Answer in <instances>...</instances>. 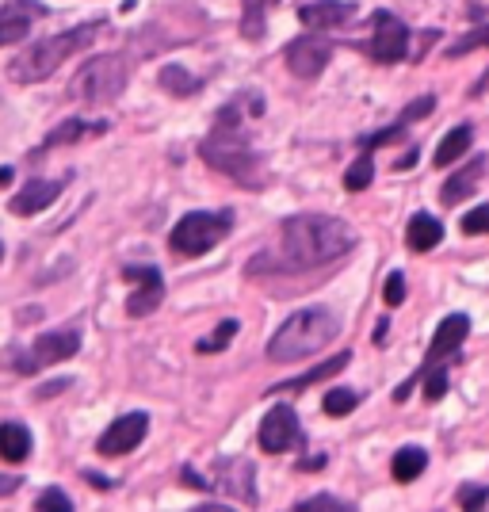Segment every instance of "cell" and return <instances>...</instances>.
I'll list each match as a JSON object with an SVG mask.
<instances>
[{"instance_id": "cell-1", "label": "cell", "mask_w": 489, "mask_h": 512, "mask_svg": "<svg viewBox=\"0 0 489 512\" xmlns=\"http://www.w3.org/2000/svg\"><path fill=\"white\" fill-rule=\"evenodd\" d=\"M356 249V230L333 218V214H291L279 226V245L268 256L249 264V272L260 264H272L276 272H314L333 260H341Z\"/></svg>"}, {"instance_id": "cell-2", "label": "cell", "mask_w": 489, "mask_h": 512, "mask_svg": "<svg viewBox=\"0 0 489 512\" xmlns=\"http://www.w3.org/2000/svg\"><path fill=\"white\" fill-rule=\"evenodd\" d=\"M241 100L237 104H226L218 115H214V130L203 138V161L211 165V169L226 172L230 180H237L241 188H264V180H268V172H264V157L245 142V134H241Z\"/></svg>"}, {"instance_id": "cell-3", "label": "cell", "mask_w": 489, "mask_h": 512, "mask_svg": "<svg viewBox=\"0 0 489 512\" xmlns=\"http://www.w3.org/2000/svg\"><path fill=\"white\" fill-rule=\"evenodd\" d=\"M341 333V318L325 306H310V310H298L276 329V337L268 341V360L272 363H295L306 356H318L325 344L337 341Z\"/></svg>"}, {"instance_id": "cell-4", "label": "cell", "mask_w": 489, "mask_h": 512, "mask_svg": "<svg viewBox=\"0 0 489 512\" xmlns=\"http://www.w3.org/2000/svg\"><path fill=\"white\" fill-rule=\"evenodd\" d=\"M100 27L104 23H81V27H73V31H62V35H46L39 39L35 46H27L16 62L8 65V77L16 81V85H39L46 77H54L58 73V65L69 62L77 50H85L96 35H100Z\"/></svg>"}, {"instance_id": "cell-5", "label": "cell", "mask_w": 489, "mask_h": 512, "mask_svg": "<svg viewBox=\"0 0 489 512\" xmlns=\"http://www.w3.org/2000/svg\"><path fill=\"white\" fill-rule=\"evenodd\" d=\"M127 88V62L119 58V54H100V58H88L81 69H77V77H73V85H69V96L73 100H81V104H111V100H119V92Z\"/></svg>"}, {"instance_id": "cell-6", "label": "cell", "mask_w": 489, "mask_h": 512, "mask_svg": "<svg viewBox=\"0 0 489 512\" xmlns=\"http://www.w3.org/2000/svg\"><path fill=\"white\" fill-rule=\"evenodd\" d=\"M230 230H234L230 211H192L172 226L169 245L176 256H203L211 253L222 237H230Z\"/></svg>"}, {"instance_id": "cell-7", "label": "cell", "mask_w": 489, "mask_h": 512, "mask_svg": "<svg viewBox=\"0 0 489 512\" xmlns=\"http://www.w3.org/2000/svg\"><path fill=\"white\" fill-rule=\"evenodd\" d=\"M77 348H81V333L77 329H58V333H43L31 352H12V371H20V375H35L39 367H50V363H62L69 356H77Z\"/></svg>"}, {"instance_id": "cell-8", "label": "cell", "mask_w": 489, "mask_h": 512, "mask_svg": "<svg viewBox=\"0 0 489 512\" xmlns=\"http://www.w3.org/2000/svg\"><path fill=\"white\" fill-rule=\"evenodd\" d=\"M287 69L295 73L298 81H314L325 73V65L333 58V43L321 35V31H306V35H298L295 43L287 46Z\"/></svg>"}, {"instance_id": "cell-9", "label": "cell", "mask_w": 489, "mask_h": 512, "mask_svg": "<svg viewBox=\"0 0 489 512\" xmlns=\"http://www.w3.org/2000/svg\"><path fill=\"white\" fill-rule=\"evenodd\" d=\"M409 54V27L390 12H375V31L367 43V58L379 65H394Z\"/></svg>"}, {"instance_id": "cell-10", "label": "cell", "mask_w": 489, "mask_h": 512, "mask_svg": "<svg viewBox=\"0 0 489 512\" xmlns=\"http://www.w3.org/2000/svg\"><path fill=\"white\" fill-rule=\"evenodd\" d=\"M123 279L134 283V295L127 299V314L130 318H149L161 306V299H165V279H161V272L153 264H130V268H123Z\"/></svg>"}, {"instance_id": "cell-11", "label": "cell", "mask_w": 489, "mask_h": 512, "mask_svg": "<svg viewBox=\"0 0 489 512\" xmlns=\"http://www.w3.org/2000/svg\"><path fill=\"white\" fill-rule=\"evenodd\" d=\"M260 448L268 455H283L291 448H302V425H298L295 409L276 406L264 421H260Z\"/></svg>"}, {"instance_id": "cell-12", "label": "cell", "mask_w": 489, "mask_h": 512, "mask_svg": "<svg viewBox=\"0 0 489 512\" xmlns=\"http://www.w3.org/2000/svg\"><path fill=\"white\" fill-rule=\"evenodd\" d=\"M146 432H149L146 413H127V417H119V421L96 440V451L107 455V459H111V455H127V451H134L146 440Z\"/></svg>"}, {"instance_id": "cell-13", "label": "cell", "mask_w": 489, "mask_h": 512, "mask_svg": "<svg viewBox=\"0 0 489 512\" xmlns=\"http://www.w3.org/2000/svg\"><path fill=\"white\" fill-rule=\"evenodd\" d=\"M214 486L226 490L230 497H237V501H245V505L260 501L256 497V470L245 459H218L214 463Z\"/></svg>"}, {"instance_id": "cell-14", "label": "cell", "mask_w": 489, "mask_h": 512, "mask_svg": "<svg viewBox=\"0 0 489 512\" xmlns=\"http://www.w3.org/2000/svg\"><path fill=\"white\" fill-rule=\"evenodd\" d=\"M35 20H46V4H39V0H8L0 8V46L27 39Z\"/></svg>"}, {"instance_id": "cell-15", "label": "cell", "mask_w": 489, "mask_h": 512, "mask_svg": "<svg viewBox=\"0 0 489 512\" xmlns=\"http://www.w3.org/2000/svg\"><path fill=\"white\" fill-rule=\"evenodd\" d=\"M467 333H470V318H467V314H447V318L436 325V337H432V344H428L425 367L451 360V356L463 348Z\"/></svg>"}, {"instance_id": "cell-16", "label": "cell", "mask_w": 489, "mask_h": 512, "mask_svg": "<svg viewBox=\"0 0 489 512\" xmlns=\"http://www.w3.org/2000/svg\"><path fill=\"white\" fill-rule=\"evenodd\" d=\"M62 192H65L62 180H31V184H23L20 192H16V199L8 203V211L20 214V218L39 214V211H46V207H50Z\"/></svg>"}, {"instance_id": "cell-17", "label": "cell", "mask_w": 489, "mask_h": 512, "mask_svg": "<svg viewBox=\"0 0 489 512\" xmlns=\"http://www.w3.org/2000/svg\"><path fill=\"white\" fill-rule=\"evenodd\" d=\"M352 4L348 0H310V4H302L298 8V20L306 31H329V27H337V23L352 20Z\"/></svg>"}, {"instance_id": "cell-18", "label": "cell", "mask_w": 489, "mask_h": 512, "mask_svg": "<svg viewBox=\"0 0 489 512\" xmlns=\"http://www.w3.org/2000/svg\"><path fill=\"white\" fill-rule=\"evenodd\" d=\"M486 169H489V161L478 153V157H470L463 169L455 172L451 180L444 184V192H440V199H444V207H455V203H463L478 184H482V176H486Z\"/></svg>"}, {"instance_id": "cell-19", "label": "cell", "mask_w": 489, "mask_h": 512, "mask_svg": "<svg viewBox=\"0 0 489 512\" xmlns=\"http://www.w3.org/2000/svg\"><path fill=\"white\" fill-rule=\"evenodd\" d=\"M352 363V352H341V356H333V360L318 363L314 371H306V375H298V379H287V383H279L268 390V398H276V394H291V390H306V386L321 383V379H333L337 371H344Z\"/></svg>"}, {"instance_id": "cell-20", "label": "cell", "mask_w": 489, "mask_h": 512, "mask_svg": "<svg viewBox=\"0 0 489 512\" xmlns=\"http://www.w3.org/2000/svg\"><path fill=\"white\" fill-rule=\"evenodd\" d=\"M440 241H444V226H440V218H432V214H413V218H409L405 245H409L413 253H428V249H436Z\"/></svg>"}, {"instance_id": "cell-21", "label": "cell", "mask_w": 489, "mask_h": 512, "mask_svg": "<svg viewBox=\"0 0 489 512\" xmlns=\"http://www.w3.org/2000/svg\"><path fill=\"white\" fill-rule=\"evenodd\" d=\"M107 123H85V119H65V123H58V127L50 130L43 138V150H58V146H73V142H81V138H88V134H104Z\"/></svg>"}, {"instance_id": "cell-22", "label": "cell", "mask_w": 489, "mask_h": 512, "mask_svg": "<svg viewBox=\"0 0 489 512\" xmlns=\"http://www.w3.org/2000/svg\"><path fill=\"white\" fill-rule=\"evenodd\" d=\"M31 455V432L20 421H4L0 425V459L8 463H23Z\"/></svg>"}, {"instance_id": "cell-23", "label": "cell", "mask_w": 489, "mask_h": 512, "mask_svg": "<svg viewBox=\"0 0 489 512\" xmlns=\"http://www.w3.org/2000/svg\"><path fill=\"white\" fill-rule=\"evenodd\" d=\"M279 4V0H241V35L249 39V43H260L264 39V31H268V20H264V12Z\"/></svg>"}, {"instance_id": "cell-24", "label": "cell", "mask_w": 489, "mask_h": 512, "mask_svg": "<svg viewBox=\"0 0 489 512\" xmlns=\"http://www.w3.org/2000/svg\"><path fill=\"white\" fill-rule=\"evenodd\" d=\"M470 142H474V130H470V127L447 130L444 142L436 146V157H432V161H436L440 169H447V165H455V161H459L463 153H470Z\"/></svg>"}, {"instance_id": "cell-25", "label": "cell", "mask_w": 489, "mask_h": 512, "mask_svg": "<svg viewBox=\"0 0 489 512\" xmlns=\"http://www.w3.org/2000/svg\"><path fill=\"white\" fill-rule=\"evenodd\" d=\"M425 467H428V451H421V448H402L394 455V463H390L398 482H417V478L425 474Z\"/></svg>"}, {"instance_id": "cell-26", "label": "cell", "mask_w": 489, "mask_h": 512, "mask_svg": "<svg viewBox=\"0 0 489 512\" xmlns=\"http://www.w3.org/2000/svg\"><path fill=\"white\" fill-rule=\"evenodd\" d=\"M161 88L172 96H195L199 92V77H192L184 65H165L161 69Z\"/></svg>"}, {"instance_id": "cell-27", "label": "cell", "mask_w": 489, "mask_h": 512, "mask_svg": "<svg viewBox=\"0 0 489 512\" xmlns=\"http://www.w3.org/2000/svg\"><path fill=\"white\" fill-rule=\"evenodd\" d=\"M371 180H375V165H371V153L363 150L360 157H356V165L344 172V188H348V192H363Z\"/></svg>"}, {"instance_id": "cell-28", "label": "cell", "mask_w": 489, "mask_h": 512, "mask_svg": "<svg viewBox=\"0 0 489 512\" xmlns=\"http://www.w3.org/2000/svg\"><path fill=\"white\" fill-rule=\"evenodd\" d=\"M356 406H360L356 390H344V386L341 390H329V394H325V402H321V409H325L329 417H348Z\"/></svg>"}, {"instance_id": "cell-29", "label": "cell", "mask_w": 489, "mask_h": 512, "mask_svg": "<svg viewBox=\"0 0 489 512\" xmlns=\"http://www.w3.org/2000/svg\"><path fill=\"white\" fill-rule=\"evenodd\" d=\"M234 333H237V321H222L218 329H214L207 341H199L195 344V352L199 356H211V352H222V348H230V341H234Z\"/></svg>"}, {"instance_id": "cell-30", "label": "cell", "mask_w": 489, "mask_h": 512, "mask_svg": "<svg viewBox=\"0 0 489 512\" xmlns=\"http://www.w3.org/2000/svg\"><path fill=\"white\" fill-rule=\"evenodd\" d=\"M421 375H425V402H440L447 394V367L444 363H432Z\"/></svg>"}, {"instance_id": "cell-31", "label": "cell", "mask_w": 489, "mask_h": 512, "mask_svg": "<svg viewBox=\"0 0 489 512\" xmlns=\"http://www.w3.org/2000/svg\"><path fill=\"white\" fill-rule=\"evenodd\" d=\"M298 512H352V505L348 501H341V497H329V493H318V497H306V501H298L295 505Z\"/></svg>"}, {"instance_id": "cell-32", "label": "cell", "mask_w": 489, "mask_h": 512, "mask_svg": "<svg viewBox=\"0 0 489 512\" xmlns=\"http://www.w3.org/2000/svg\"><path fill=\"white\" fill-rule=\"evenodd\" d=\"M478 46H489V23H486V27H478V31H470V35H463L455 46H447V58L470 54V50H478Z\"/></svg>"}, {"instance_id": "cell-33", "label": "cell", "mask_w": 489, "mask_h": 512, "mask_svg": "<svg viewBox=\"0 0 489 512\" xmlns=\"http://www.w3.org/2000/svg\"><path fill=\"white\" fill-rule=\"evenodd\" d=\"M436 111V96H417L413 104L402 107V115H398V123H417V119H425V115H432Z\"/></svg>"}, {"instance_id": "cell-34", "label": "cell", "mask_w": 489, "mask_h": 512, "mask_svg": "<svg viewBox=\"0 0 489 512\" xmlns=\"http://www.w3.org/2000/svg\"><path fill=\"white\" fill-rule=\"evenodd\" d=\"M35 509L39 512H73V501H69L62 490H46V493H39Z\"/></svg>"}, {"instance_id": "cell-35", "label": "cell", "mask_w": 489, "mask_h": 512, "mask_svg": "<svg viewBox=\"0 0 489 512\" xmlns=\"http://www.w3.org/2000/svg\"><path fill=\"white\" fill-rule=\"evenodd\" d=\"M463 234H489V203L486 207H474V211L463 218Z\"/></svg>"}, {"instance_id": "cell-36", "label": "cell", "mask_w": 489, "mask_h": 512, "mask_svg": "<svg viewBox=\"0 0 489 512\" xmlns=\"http://www.w3.org/2000/svg\"><path fill=\"white\" fill-rule=\"evenodd\" d=\"M383 299H386V306H402V299H405V276L402 272H390V276H386Z\"/></svg>"}, {"instance_id": "cell-37", "label": "cell", "mask_w": 489, "mask_h": 512, "mask_svg": "<svg viewBox=\"0 0 489 512\" xmlns=\"http://www.w3.org/2000/svg\"><path fill=\"white\" fill-rule=\"evenodd\" d=\"M489 501V490H482V486H467V490H459V505L463 509H482Z\"/></svg>"}, {"instance_id": "cell-38", "label": "cell", "mask_w": 489, "mask_h": 512, "mask_svg": "<svg viewBox=\"0 0 489 512\" xmlns=\"http://www.w3.org/2000/svg\"><path fill=\"white\" fill-rule=\"evenodd\" d=\"M20 490V478H4L0 474V497H8V493H16Z\"/></svg>"}, {"instance_id": "cell-39", "label": "cell", "mask_w": 489, "mask_h": 512, "mask_svg": "<svg viewBox=\"0 0 489 512\" xmlns=\"http://www.w3.org/2000/svg\"><path fill=\"white\" fill-rule=\"evenodd\" d=\"M65 386H69V379H62V383H50V386H43V390H39V394H35V398H50V394H58V390H65Z\"/></svg>"}, {"instance_id": "cell-40", "label": "cell", "mask_w": 489, "mask_h": 512, "mask_svg": "<svg viewBox=\"0 0 489 512\" xmlns=\"http://www.w3.org/2000/svg\"><path fill=\"white\" fill-rule=\"evenodd\" d=\"M470 92H474V96H486V92H489V69L482 73V77H478V85L470 88Z\"/></svg>"}, {"instance_id": "cell-41", "label": "cell", "mask_w": 489, "mask_h": 512, "mask_svg": "<svg viewBox=\"0 0 489 512\" xmlns=\"http://www.w3.org/2000/svg\"><path fill=\"white\" fill-rule=\"evenodd\" d=\"M8 180H12V169H8V165H4V169H0V188H4V184H8Z\"/></svg>"}, {"instance_id": "cell-42", "label": "cell", "mask_w": 489, "mask_h": 512, "mask_svg": "<svg viewBox=\"0 0 489 512\" xmlns=\"http://www.w3.org/2000/svg\"><path fill=\"white\" fill-rule=\"evenodd\" d=\"M0 260H4V245H0Z\"/></svg>"}]
</instances>
